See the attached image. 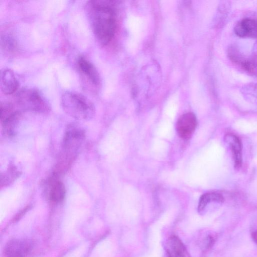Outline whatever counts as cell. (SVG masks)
Here are the masks:
<instances>
[{
	"mask_svg": "<svg viewBox=\"0 0 257 257\" xmlns=\"http://www.w3.org/2000/svg\"><path fill=\"white\" fill-rule=\"evenodd\" d=\"M234 32L238 37L257 39V19H242L235 25Z\"/></svg>",
	"mask_w": 257,
	"mask_h": 257,
	"instance_id": "11",
	"label": "cell"
},
{
	"mask_svg": "<svg viewBox=\"0 0 257 257\" xmlns=\"http://www.w3.org/2000/svg\"><path fill=\"white\" fill-rule=\"evenodd\" d=\"M166 251L167 257H191L182 241L175 235L168 239Z\"/></svg>",
	"mask_w": 257,
	"mask_h": 257,
	"instance_id": "12",
	"label": "cell"
},
{
	"mask_svg": "<svg viewBox=\"0 0 257 257\" xmlns=\"http://www.w3.org/2000/svg\"><path fill=\"white\" fill-rule=\"evenodd\" d=\"M1 45L2 49L9 54H14L18 50V45L13 35L5 33L1 34Z\"/></svg>",
	"mask_w": 257,
	"mask_h": 257,
	"instance_id": "16",
	"label": "cell"
},
{
	"mask_svg": "<svg viewBox=\"0 0 257 257\" xmlns=\"http://www.w3.org/2000/svg\"><path fill=\"white\" fill-rule=\"evenodd\" d=\"M231 61L238 65L245 71L252 75L257 76V57L254 56H246L236 48L232 47L228 52Z\"/></svg>",
	"mask_w": 257,
	"mask_h": 257,
	"instance_id": "7",
	"label": "cell"
},
{
	"mask_svg": "<svg viewBox=\"0 0 257 257\" xmlns=\"http://www.w3.org/2000/svg\"><path fill=\"white\" fill-rule=\"evenodd\" d=\"M19 172L15 166H12L8 170L1 175V186H5L13 182L20 175Z\"/></svg>",
	"mask_w": 257,
	"mask_h": 257,
	"instance_id": "17",
	"label": "cell"
},
{
	"mask_svg": "<svg viewBox=\"0 0 257 257\" xmlns=\"http://www.w3.org/2000/svg\"><path fill=\"white\" fill-rule=\"evenodd\" d=\"M19 86V81L12 69L4 68L1 70L0 88L4 94L10 95L15 93L18 89Z\"/></svg>",
	"mask_w": 257,
	"mask_h": 257,
	"instance_id": "10",
	"label": "cell"
},
{
	"mask_svg": "<svg viewBox=\"0 0 257 257\" xmlns=\"http://www.w3.org/2000/svg\"><path fill=\"white\" fill-rule=\"evenodd\" d=\"M84 138L85 133L81 128L74 125L68 126L64 136L62 150L56 165L58 169L64 172L69 170L78 154Z\"/></svg>",
	"mask_w": 257,
	"mask_h": 257,
	"instance_id": "2",
	"label": "cell"
},
{
	"mask_svg": "<svg viewBox=\"0 0 257 257\" xmlns=\"http://www.w3.org/2000/svg\"><path fill=\"white\" fill-rule=\"evenodd\" d=\"M86 8L97 40L103 45L108 44L113 39L117 27L116 13L112 1H89Z\"/></svg>",
	"mask_w": 257,
	"mask_h": 257,
	"instance_id": "1",
	"label": "cell"
},
{
	"mask_svg": "<svg viewBox=\"0 0 257 257\" xmlns=\"http://www.w3.org/2000/svg\"><path fill=\"white\" fill-rule=\"evenodd\" d=\"M50 189L49 193V199L53 203L61 202L64 199L66 190L64 184L56 179L50 180Z\"/></svg>",
	"mask_w": 257,
	"mask_h": 257,
	"instance_id": "14",
	"label": "cell"
},
{
	"mask_svg": "<svg viewBox=\"0 0 257 257\" xmlns=\"http://www.w3.org/2000/svg\"><path fill=\"white\" fill-rule=\"evenodd\" d=\"M196 125L195 115L192 112H188L179 117L177 122L176 130L180 138L187 140L192 135Z\"/></svg>",
	"mask_w": 257,
	"mask_h": 257,
	"instance_id": "9",
	"label": "cell"
},
{
	"mask_svg": "<svg viewBox=\"0 0 257 257\" xmlns=\"http://www.w3.org/2000/svg\"><path fill=\"white\" fill-rule=\"evenodd\" d=\"M224 141L229 145L231 149L234 163V167L238 169L242 164V146L239 139L235 135L227 134Z\"/></svg>",
	"mask_w": 257,
	"mask_h": 257,
	"instance_id": "13",
	"label": "cell"
},
{
	"mask_svg": "<svg viewBox=\"0 0 257 257\" xmlns=\"http://www.w3.org/2000/svg\"><path fill=\"white\" fill-rule=\"evenodd\" d=\"M222 203L224 201L222 195L216 192L206 193L202 195L199 201L198 210L201 212L203 211L206 206L211 202Z\"/></svg>",
	"mask_w": 257,
	"mask_h": 257,
	"instance_id": "15",
	"label": "cell"
},
{
	"mask_svg": "<svg viewBox=\"0 0 257 257\" xmlns=\"http://www.w3.org/2000/svg\"><path fill=\"white\" fill-rule=\"evenodd\" d=\"M16 102L21 109L37 112L46 113L50 107L40 91L35 88H25L15 95Z\"/></svg>",
	"mask_w": 257,
	"mask_h": 257,
	"instance_id": "4",
	"label": "cell"
},
{
	"mask_svg": "<svg viewBox=\"0 0 257 257\" xmlns=\"http://www.w3.org/2000/svg\"><path fill=\"white\" fill-rule=\"evenodd\" d=\"M76 64L82 79L93 90L98 88L100 84V77L94 64L82 55L78 57Z\"/></svg>",
	"mask_w": 257,
	"mask_h": 257,
	"instance_id": "5",
	"label": "cell"
},
{
	"mask_svg": "<svg viewBox=\"0 0 257 257\" xmlns=\"http://www.w3.org/2000/svg\"><path fill=\"white\" fill-rule=\"evenodd\" d=\"M61 105L64 111L70 116L80 120L93 117L95 107L93 103L83 95L67 91L61 96Z\"/></svg>",
	"mask_w": 257,
	"mask_h": 257,
	"instance_id": "3",
	"label": "cell"
},
{
	"mask_svg": "<svg viewBox=\"0 0 257 257\" xmlns=\"http://www.w3.org/2000/svg\"><path fill=\"white\" fill-rule=\"evenodd\" d=\"M33 244L25 239H13L6 245L4 253L6 257H29L33 250Z\"/></svg>",
	"mask_w": 257,
	"mask_h": 257,
	"instance_id": "6",
	"label": "cell"
},
{
	"mask_svg": "<svg viewBox=\"0 0 257 257\" xmlns=\"http://www.w3.org/2000/svg\"><path fill=\"white\" fill-rule=\"evenodd\" d=\"M252 238L253 241L257 244V231L252 233Z\"/></svg>",
	"mask_w": 257,
	"mask_h": 257,
	"instance_id": "18",
	"label": "cell"
},
{
	"mask_svg": "<svg viewBox=\"0 0 257 257\" xmlns=\"http://www.w3.org/2000/svg\"><path fill=\"white\" fill-rule=\"evenodd\" d=\"M20 116V111L11 102L4 101L1 103L0 119L2 127L8 130L15 128Z\"/></svg>",
	"mask_w": 257,
	"mask_h": 257,
	"instance_id": "8",
	"label": "cell"
}]
</instances>
